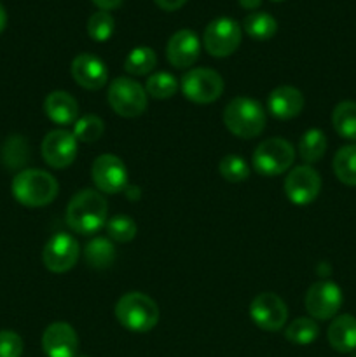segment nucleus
<instances>
[{"label":"nucleus","mask_w":356,"mask_h":357,"mask_svg":"<svg viewBox=\"0 0 356 357\" xmlns=\"http://www.w3.org/2000/svg\"><path fill=\"white\" fill-rule=\"evenodd\" d=\"M75 357H89V356H86V354H77Z\"/></svg>","instance_id":"nucleus-38"},{"label":"nucleus","mask_w":356,"mask_h":357,"mask_svg":"<svg viewBox=\"0 0 356 357\" xmlns=\"http://www.w3.org/2000/svg\"><path fill=\"white\" fill-rule=\"evenodd\" d=\"M91 178L103 194H119L128 185V169L117 155L103 153L93 162Z\"/></svg>","instance_id":"nucleus-11"},{"label":"nucleus","mask_w":356,"mask_h":357,"mask_svg":"<svg viewBox=\"0 0 356 357\" xmlns=\"http://www.w3.org/2000/svg\"><path fill=\"white\" fill-rule=\"evenodd\" d=\"M107 232L108 237L112 241H115V243H129V241H133L136 237L138 227H136L133 218H129L126 215H119L108 220Z\"/></svg>","instance_id":"nucleus-32"},{"label":"nucleus","mask_w":356,"mask_h":357,"mask_svg":"<svg viewBox=\"0 0 356 357\" xmlns=\"http://www.w3.org/2000/svg\"><path fill=\"white\" fill-rule=\"evenodd\" d=\"M185 2H187V0H156L157 6L164 10H177L180 9Z\"/></svg>","instance_id":"nucleus-34"},{"label":"nucleus","mask_w":356,"mask_h":357,"mask_svg":"<svg viewBox=\"0 0 356 357\" xmlns=\"http://www.w3.org/2000/svg\"><path fill=\"white\" fill-rule=\"evenodd\" d=\"M218 173L229 183H241V181L248 180V176H250V167H248L246 160L243 157L229 153V155L220 160Z\"/></svg>","instance_id":"nucleus-30"},{"label":"nucleus","mask_w":356,"mask_h":357,"mask_svg":"<svg viewBox=\"0 0 356 357\" xmlns=\"http://www.w3.org/2000/svg\"><path fill=\"white\" fill-rule=\"evenodd\" d=\"M267 108L274 117L288 121L304 110V96L297 87L279 86L269 94Z\"/></svg>","instance_id":"nucleus-18"},{"label":"nucleus","mask_w":356,"mask_h":357,"mask_svg":"<svg viewBox=\"0 0 356 357\" xmlns=\"http://www.w3.org/2000/svg\"><path fill=\"white\" fill-rule=\"evenodd\" d=\"M114 28L115 21L108 10H98L87 21V33L96 42H107L114 33Z\"/></svg>","instance_id":"nucleus-31"},{"label":"nucleus","mask_w":356,"mask_h":357,"mask_svg":"<svg viewBox=\"0 0 356 357\" xmlns=\"http://www.w3.org/2000/svg\"><path fill=\"white\" fill-rule=\"evenodd\" d=\"M295 160V150L292 143L283 138H269L262 142L253 152V167L264 176H278Z\"/></svg>","instance_id":"nucleus-5"},{"label":"nucleus","mask_w":356,"mask_h":357,"mask_svg":"<svg viewBox=\"0 0 356 357\" xmlns=\"http://www.w3.org/2000/svg\"><path fill=\"white\" fill-rule=\"evenodd\" d=\"M180 89L192 103H213L223 93V79L212 68H192L181 77Z\"/></svg>","instance_id":"nucleus-7"},{"label":"nucleus","mask_w":356,"mask_h":357,"mask_svg":"<svg viewBox=\"0 0 356 357\" xmlns=\"http://www.w3.org/2000/svg\"><path fill=\"white\" fill-rule=\"evenodd\" d=\"M72 77L84 89L98 91L107 84L108 70L98 56L82 52L72 61Z\"/></svg>","instance_id":"nucleus-16"},{"label":"nucleus","mask_w":356,"mask_h":357,"mask_svg":"<svg viewBox=\"0 0 356 357\" xmlns=\"http://www.w3.org/2000/svg\"><path fill=\"white\" fill-rule=\"evenodd\" d=\"M108 206L101 194L93 188L77 192L66 208V223L79 236H93L107 222Z\"/></svg>","instance_id":"nucleus-1"},{"label":"nucleus","mask_w":356,"mask_h":357,"mask_svg":"<svg viewBox=\"0 0 356 357\" xmlns=\"http://www.w3.org/2000/svg\"><path fill=\"white\" fill-rule=\"evenodd\" d=\"M119 324L133 333H147L159 323V307L150 296L131 291L121 296L115 305Z\"/></svg>","instance_id":"nucleus-3"},{"label":"nucleus","mask_w":356,"mask_h":357,"mask_svg":"<svg viewBox=\"0 0 356 357\" xmlns=\"http://www.w3.org/2000/svg\"><path fill=\"white\" fill-rule=\"evenodd\" d=\"M334 173L341 183L356 187V145H346L335 153Z\"/></svg>","instance_id":"nucleus-24"},{"label":"nucleus","mask_w":356,"mask_h":357,"mask_svg":"<svg viewBox=\"0 0 356 357\" xmlns=\"http://www.w3.org/2000/svg\"><path fill=\"white\" fill-rule=\"evenodd\" d=\"M321 190V178L311 166H297L285 180V194L293 204L307 206L318 197Z\"/></svg>","instance_id":"nucleus-13"},{"label":"nucleus","mask_w":356,"mask_h":357,"mask_svg":"<svg viewBox=\"0 0 356 357\" xmlns=\"http://www.w3.org/2000/svg\"><path fill=\"white\" fill-rule=\"evenodd\" d=\"M14 199L24 208H42L51 204L58 195V181L42 169H24L13 180Z\"/></svg>","instance_id":"nucleus-2"},{"label":"nucleus","mask_w":356,"mask_h":357,"mask_svg":"<svg viewBox=\"0 0 356 357\" xmlns=\"http://www.w3.org/2000/svg\"><path fill=\"white\" fill-rule=\"evenodd\" d=\"M84 258L89 267L103 271V268L112 267V264L115 261V248L105 237H94L93 241L87 243L86 250H84Z\"/></svg>","instance_id":"nucleus-21"},{"label":"nucleus","mask_w":356,"mask_h":357,"mask_svg":"<svg viewBox=\"0 0 356 357\" xmlns=\"http://www.w3.org/2000/svg\"><path fill=\"white\" fill-rule=\"evenodd\" d=\"M327 136L321 129H309L302 135L299 143V155L304 162L314 164L327 152Z\"/></svg>","instance_id":"nucleus-23"},{"label":"nucleus","mask_w":356,"mask_h":357,"mask_svg":"<svg viewBox=\"0 0 356 357\" xmlns=\"http://www.w3.org/2000/svg\"><path fill=\"white\" fill-rule=\"evenodd\" d=\"M239 3L244 9H257L262 3V0H239Z\"/></svg>","instance_id":"nucleus-36"},{"label":"nucleus","mask_w":356,"mask_h":357,"mask_svg":"<svg viewBox=\"0 0 356 357\" xmlns=\"http://www.w3.org/2000/svg\"><path fill=\"white\" fill-rule=\"evenodd\" d=\"M103 132L105 124L98 115H84L73 124L72 135L80 143H94L103 136Z\"/></svg>","instance_id":"nucleus-29"},{"label":"nucleus","mask_w":356,"mask_h":357,"mask_svg":"<svg viewBox=\"0 0 356 357\" xmlns=\"http://www.w3.org/2000/svg\"><path fill=\"white\" fill-rule=\"evenodd\" d=\"M201 52V44H199L198 35L192 30H178L177 33L171 35L166 45L168 61L175 68H188L195 63Z\"/></svg>","instance_id":"nucleus-17"},{"label":"nucleus","mask_w":356,"mask_h":357,"mask_svg":"<svg viewBox=\"0 0 356 357\" xmlns=\"http://www.w3.org/2000/svg\"><path fill=\"white\" fill-rule=\"evenodd\" d=\"M320 335V328H318L316 321L311 317H299V319L292 321L288 328L285 330V338L295 345H309Z\"/></svg>","instance_id":"nucleus-27"},{"label":"nucleus","mask_w":356,"mask_h":357,"mask_svg":"<svg viewBox=\"0 0 356 357\" xmlns=\"http://www.w3.org/2000/svg\"><path fill=\"white\" fill-rule=\"evenodd\" d=\"M327 337L330 347L341 354L356 351V317L351 314L334 317L328 326Z\"/></svg>","instance_id":"nucleus-20"},{"label":"nucleus","mask_w":356,"mask_h":357,"mask_svg":"<svg viewBox=\"0 0 356 357\" xmlns=\"http://www.w3.org/2000/svg\"><path fill=\"white\" fill-rule=\"evenodd\" d=\"M157 65V56L156 51L147 45H140L135 47L128 54L124 61V70L131 75H147L152 72Z\"/></svg>","instance_id":"nucleus-26"},{"label":"nucleus","mask_w":356,"mask_h":357,"mask_svg":"<svg viewBox=\"0 0 356 357\" xmlns=\"http://www.w3.org/2000/svg\"><path fill=\"white\" fill-rule=\"evenodd\" d=\"M223 124L234 136L251 139L265 128V112L260 103L248 96H237L223 110Z\"/></svg>","instance_id":"nucleus-4"},{"label":"nucleus","mask_w":356,"mask_h":357,"mask_svg":"<svg viewBox=\"0 0 356 357\" xmlns=\"http://www.w3.org/2000/svg\"><path fill=\"white\" fill-rule=\"evenodd\" d=\"M342 305V291L335 282H314L306 293V309L313 319L328 321L337 316Z\"/></svg>","instance_id":"nucleus-9"},{"label":"nucleus","mask_w":356,"mask_h":357,"mask_svg":"<svg viewBox=\"0 0 356 357\" xmlns=\"http://www.w3.org/2000/svg\"><path fill=\"white\" fill-rule=\"evenodd\" d=\"M42 349L47 357H75L79 337L70 324L52 323L42 335Z\"/></svg>","instance_id":"nucleus-15"},{"label":"nucleus","mask_w":356,"mask_h":357,"mask_svg":"<svg viewBox=\"0 0 356 357\" xmlns=\"http://www.w3.org/2000/svg\"><path fill=\"white\" fill-rule=\"evenodd\" d=\"M243 28L255 40H269L278 31V21L267 13H251L244 17Z\"/></svg>","instance_id":"nucleus-25"},{"label":"nucleus","mask_w":356,"mask_h":357,"mask_svg":"<svg viewBox=\"0 0 356 357\" xmlns=\"http://www.w3.org/2000/svg\"><path fill=\"white\" fill-rule=\"evenodd\" d=\"M107 100L115 114L126 119H133L145 112L149 96L138 82L128 79V77H119L108 86Z\"/></svg>","instance_id":"nucleus-6"},{"label":"nucleus","mask_w":356,"mask_h":357,"mask_svg":"<svg viewBox=\"0 0 356 357\" xmlns=\"http://www.w3.org/2000/svg\"><path fill=\"white\" fill-rule=\"evenodd\" d=\"M6 26H7V13L6 9H3L2 3H0V33L6 30Z\"/></svg>","instance_id":"nucleus-37"},{"label":"nucleus","mask_w":356,"mask_h":357,"mask_svg":"<svg viewBox=\"0 0 356 357\" xmlns=\"http://www.w3.org/2000/svg\"><path fill=\"white\" fill-rule=\"evenodd\" d=\"M23 347L20 335L9 330L0 331V357H21Z\"/></svg>","instance_id":"nucleus-33"},{"label":"nucleus","mask_w":356,"mask_h":357,"mask_svg":"<svg viewBox=\"0 0 356 357\" xmlns=\"http://www.w3.org/2000/svg\"><path fill=\"white\" fill-rule=\"evenodd\" d=\"M79 255L80 248L75 237L68 236V234H56L45 244L44 251H42V260L49 271L54 274H63L77 264Z\"/></svg>","instance_id":"nucleus-12"},{"label":"nucleus","mask_w":356,"mask_h":357,"mask_svg":"<svg viewBox=\"0 0 356 357\" xmlns=\"http://www.w3.org/2000/svg\"><path fill=\"white\" fill-rule=\"evenodd\" d=\"M178 91V80L168 72H157L147 79L145 93L154 100H168Z\"/></svg>","instance_id":"nucleus-28"},{"label":"nucleus","mask_w":356,"mask_h":357,"mask_svg":"<svg viewBox=\"0 0 356 357\" xmlns=\"http://www.w3.org/2000/svg\"><path fill=\"white\" fill-rule=\"evenodd\" d=\"M250 317L260 330L279 331L288 319V309L276 293L264 291L251 302Z\"/></svg>","instance_id":"nucleus-10"},{"label":"nucleus","mask_w":356,"mask_h":357,"mask_svg":"<svg viewBox=\"0 0 356 357\" xmlns=\"http://www.w3.org/2000/svg\"><path fill=\"white\" fill-rule=\"evenodd\" d=\"M101 10H110V9H117L119 6L122 3V0H93Z\"/></svg>","instance_id":"nucleus-35"},{"label":"nucleus","mask_w":356,"mask_h":357,"mask_svg":"<svg viewBox=\"0 0 356 357\" xmlns=\"http://www.w3.org/2000/svg\"><path fill=\"white\" fill-rule=\"evenodd\" d=\"M332 124L335 132L344 139H356V103L342 101L334 108Z\"/></svg>","instance_id":"nucleus-22"},{"label":"nucleus","mask_w":356,"mask_h":357,"mask_svg":"<svg viewBox=\"0 0 356 357\" xmlns=\"http://www.w3.org/2000/svg\"><path fill=\"white\" fill-rule=\"evenodd\" d=\"M241 26L232 17H216L206 26L205 47L213 58H227L232 54L241 44Z\"/></svg>","instance_id":"nucleus-8"},{"label":"nucleus","mask_w":356,"mask_h":357,"mask_svg":"<svg viewBox=\"0 0 356 357\" xmlns=\"http://www.w3.org/2000/svg\"><path fill=\"white\" fill-rule=\"evenodd\" d=\"M44 110L49 121L58 126L75 124L79 119V105L72 94L65 91H52L44 101Z\"/></svg>","instance_id":"nucleus-19"},{"label":"nucleus","mask_w":356,"mask_h":357,"mask_svg":"<svg viewBox=\"0 0 356 357\" xmlns=\"http://www.w3.org/2000/svg\"><path fill=\"white\" fill-rule=\"evenodd\" d=\"M77 143L79 142L72 132L65 129H56L45 135L42 142V157L47 166L54 169H65L75 160Z\"/></svg>","instance_id":"nucleus-14"}]
</instances>
